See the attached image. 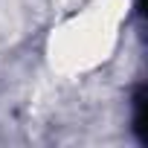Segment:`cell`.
I'll return each mask as SVG.
<instances>
[{"label":"cell","mask_w":148,"mask_h":148,"mask_svg":"<svg viewBox=\"0 0 148 148\" xmlns=\"http://www.w3.org/2000/svg\"><path fill=\"white\" fill-rule=\"evenodd\" d=\"M145 108H148L145 87H136V93H134V131H136L142 145H148V113H145Z\"/></svg>","instance_id":"1"}]
</instances>
